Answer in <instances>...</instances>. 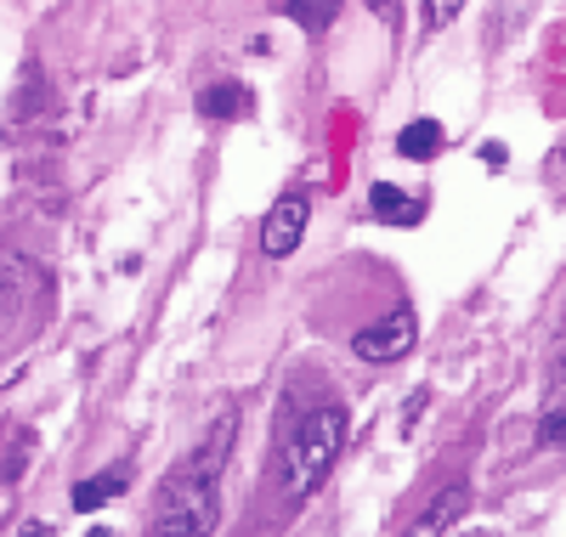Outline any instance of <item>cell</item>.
Wrapping results in <instances>:
<instances>
[{
  "mask_svg": "<svg viewBox=\"0 0 566 537\" xmlns=\"http://www.w3.org/2000/svg\"><path fill=\"white\" fill-rule=\"evenodd\" d=\"M239 419H221L210 430V442L170 470V481L159 486V515H154V537H216L221 526V470H227V448Z\"/></svg>",
  "mask_w": 566,
  "mask_h": 537,
  "instance_id": "cell-1",
  "label": "cell"
},
{
  "mask_svg": "<svg viewBox=\"0 0 566 537\" xmlns=\"http://www.w3.org/2000/svg\"><path fill=\"white\" fill-rule=\"evenodd\" d=\"M346 408H312L295 430H290V442H283V459H277V481H283V493L290 498H312L317 486L328 481V470H335L340 448H346Z\"/></svg>",
  "mask_w": 566,
  "mask_h": 537,
  "instance_id": "cell-2",
  "label": "cell"
},
{
  "mask_svg": "<svg viewBox=\"0 0 566 537\" xmlns=\"http://www.w3.org/2000/svg\"><path fill=\"white\" fill-rule=\"evenodd\" d=\"M306 221H312V199H306V192H283V199L266 210L261 250H266L272 261L295 255V250H301V238H306Z\"/></svg>",
  "mask_w": 566,
  "mask_h": 537,
  "instance_id": "cell-3",
  "label": "cell"
},
{
  "mask_svg": "<svg viewBox=\"0 0 566 537\" xmlns=\"http://www.w3.org/2000/svg\"><path fill=\"white\" fill-rule=\"evenodd\" d=\"M413 339H419L413 312H391L386 323L363 328V334L352 339V351H357L363 362H397V357H408V351H413Z\"/></svg>",
  "mask_w": 566,
  "mask_h": 537,
  "instance_id": "cell-4",
  "label": "cell"
},
{
  "mask_svg": "<svg viewBox=\"0 0 566 537\" xmlns=\"http://www.w3.org/2000/svg\"><path fill=\"white\" fill-rule=\"evenodd\" d=\"M464 509H470V486H442V493L424 504V515H419L402 537H448V531L464 520Z\"/></svg>",
  "mask_w": 566,
  "mask_h": 537,
  "instance_id": "cell-5",
  "label": "cell"
},
{
  "mask_svg": "<svg viewBox=\"0 0 566 537\" xmlns=\"http://www.w3.org/2000/svg\"><path fill=\"white\" fill-rule=\"evenodd\" d=\"M368 210H374V221H386V227H419L424 221V199H413V192H402L391 181H374Z\"/></svg>",
  "mask_w": 566,
  "mask_h": 537,
  "instance_id": "cell-6",
  "label": "cell"
},
{
  "mask_svg": "<svg viewBox=\"0 0 566 537\" xmlns=\"http://www.w3.org/2000/svg\"><path fill=\"white\" fill-rule=\"evenodd\" d=\"M199 114L205 119H250L255 114V96H250V85H210L199 96Z\"/></svg>",
  "mask_w": 566,
  "mask_h": 537,
  "instance_id": "cell-7",
  "label": "cell"
},
{
  "mask_svg": "<svg viewBox=\"0 0 566 537\" xmlns=\"http://www.w3.org/2000/svg\"><path fill=\"white\" fill-rule=\"evenodd\" d=\"M448 148V130L437 125V119H413V125H402V136H397V154L402 159H437Z\"/></svg>",
  "mask_w": 566,
  "mask_h": 537,
  "instance_id": "cell-8",
  "label": "cell"
},
{
  "mask_svg": "<svg viewBox=\"0 0 566 537\" xmlns=\"http://www.w3.org/2000/svg\"><path fill=\"white\" fill-rule=\"evenodd\" d=\"M340 7L346 0H283V12H290L306 34H323V29H335V18H340Z\"/></svg>",
  "mask_w": 566,
  "mask_h": 537,
  "instance_id": "cell-9",
  "label": "cell"
},
{
  "mask_svg": "<svg viewBox=\"0 0 566 537\" xmlns=\"http://www.w3.org/2000/svg\"><path fill=\"white\" fill-rule=\"evenodd\" d=\"M119 493H125V475H91V481L74 486V509L91 515V509H103V504L119 498Z\"/></svg>",
  "mask_w": 566,
  "mask_h": 537,
  "instance_id": "cell-10",
  "label": "cell"
},
{
  "mask_svg": "<svg viewBox=\"0 0 566 537\" xmlns=\"http://www.w3.org/2000/svg\"><path fill=\"white\" fill-rule=\"evenodd\" d=\"M538 442H544V448H566V408H549V413L538 419Z\"/></svg>",
  "mask_w": 566,
  "mask_h": 537,
  "instance_id": "cell-11",
  "label": "cell"
},
{
  "mask_svg": "<svg viewBox=\"0 0 566 537\" xmlns=\"http://www.w3.org/2000/svg\"><path fill=\"white\" fill-rule=\"evenodd\" d=\"M464 12V0H424V29H448Z\"/></svg>",
  "mask_w": 566,
  "mask_h": 537,
  "instance_id": "cell-12",
  "label": "cell"
},
{
  "mask_svg": "<svg viewBox=\"0 0 566 537\" xmlns=\"http://www.w3.org/2000/svg\"><path fill=\"white\" fill-rule=\"evenodd\" d=\"M18 537H45V526H40V520H29V526H23Z\"/></svg>",
  "mask_w": 566,
  "mask_h": 537,
  "instance_id": "cell-13",
  "label": "cell"
},
{
  "mask_svg": "<svg viewBox=\"0 0 566 537\" xmlns=\"http://www.w3.org/2000/svg\"><path fill=\"white\" fill-rule=\"evenodd\" d=\"M91 537H114V531H91Z\"/></svg>",
  "mask_w": 566,
  "mask_h": 537,
  "instance_id": "cell-14",
  "label": "cell"
}]
</instances>
